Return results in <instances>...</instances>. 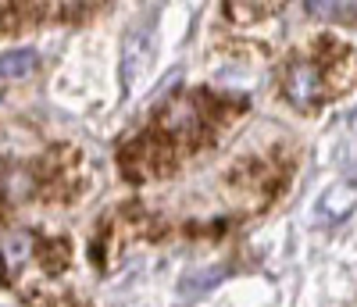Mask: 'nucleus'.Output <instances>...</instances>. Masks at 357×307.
Listing matches in <instances>:
<instances>
[{"label":"nucleus","instance_id":"obj_1","mask_svg":"<svg viewBox=\"0 0 357 307\" xmlns=\"http://www.w3.org/2000/svg\"><path fill=\"white\" fill-rule=\"evenodd\" d=\"M282 93H286L289 104H296L301 111L318 107V100H321V72H318L314 61H296V65L286 68Z\"/></svg>","mask_w":357,"mask_h":307},{"label":"nucleus","instance_id":"obj_2","mask_svg":"<svg viewBox=\"0 0 357 307\" xmlns=\"http://www.w3.org/2000/svg\"><path fill=\"white\" fill-rule=\"evenodd\" d=\"M33 193H36V175L29 168L15 165L8 172H0V200H4V204H22Z\"/></svg>","mask_w":357,"mask_h":307},{"label":"nucleus","instance_id":"obj_3","mask_svg":"<svg viewBox=\"0 0 357 307\" xmlns=\"http://www.w3.org/2000/svg\"><path fill=\"white\" fill-rule=\"evenodd\" d=\"M36 68V54L33 50H8L0 57V75L4 79H22Z\"/></svg>","mask_w":357,"mask_h":307},{"label":"nucleus","instance_id":"obj_4","mask_svg":"<svg viewBox=\"0 0 357 307\" xmlns=\"http://www.w3.org/2000/svg\"><path fill=\"white\" fill-rule=\"evenodd\" d=\"M222 275H225V268H211V271H204V275L197 271V275H190V279L178 286V293L190 300V297H197V293H204V290H211V286L222 279Z\"/></svg>","mask_w":357,"mask_h":307}]
</instances>
